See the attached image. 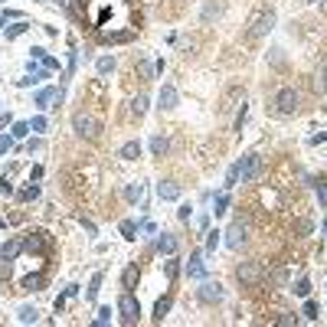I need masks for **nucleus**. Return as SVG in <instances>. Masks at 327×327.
I'll return each mask as SVG.
<instances>
[{"mask_svg": "<svg viewBox=\"0 0 327 327\" xmlns=\"http://www.w3.org/2000/svg\"><path fill=\"white\" fill-rule=\"evenodd\" d=\"M118 314H121V324H138L141 304L134 301V295H131V291H121V298H118Z\"/></svg>", "mask_w": 327, "mask_h": 327, "instance_id": "f257e3e1", "label": "nucleus"}, {"mask_svg": "<svg viewBox=\"0 0 327 327\" xmlns=\"http://www.w3.org/2000/svg\"><path fill=\"white\" fill-rule=\"evenodd\" d=\"M236 278H239L242 288H259L262 285V268L255 262H242L239 268H236Z\"/></svg>", "mask_w": 327, "mask_h": 327, "instance_id": "f03ea898", "label": "nucleus"}, {"mask_svg": "<svg viewBox=\"0 0 327 327\" xmlns=\"http://www.w3.org/2000/svg\"><path fill=\"white\" fill-rule=\"evenodd\" d=\"M223 295H226L223 285L213 281V278H203V285L197 288V298H200L203 304H219V301H223Z\"/></svg>", "mask_w": 327, "mask_h": 327, "instance_id": "7ed1b4c3", "label": "nucleus"}, {"mask_svg": "<svg viewBox=\"0 0 327 327\" xmlns=\"http://www.w3.org/2000/svg\"><path fill=\"white\" fill-rule=\"evenodd\" d=\"M72 128H75L79 138H99V131H102V125L92 118V114H85V111H79L72 118Z\"/></svg>", "mask_w": 327, "mask_h": 327, "instance_id": "20e7f679", "label": "nucleus"}, {"mask_svg": "<svg viewBox=\"0 0 327 327\" xmlns=\"http://www.w3.org/2000/svg\"><path fill=\"white\" fill-rule=\"evenodd\" d=\"M275 111L281 114V118H288V114L298 111V92L295 88H281V92L275 95Z\"/></svg>", "mask_w": 327, "mask_h": 327, "instance_id": "39448f33", "label": "nucleus"}, {"mask_svg": "<svg viewBox=\"0 0 327 327\" xmlns=\"http://www.w3.org/2000/svg\"><path fill=\"white\" fill-rule=\"evenodd\" d=\"M275 26V10H262L259 16L252 20V30H249V40H262L265 33Z\"/></svg>", "mask_w": 327, "mask_h": 327, "instance_id": "423d86ee", "label": "nucleus"}, {"mask_svg": "<svg viewBox=\"0 0 327 327\" xmlns=\"http://www.w3.org/2000/svg\"><path fill=\"white\" fill-rule=\"evenodd\" d=\"M262 170V157L259 154H245L242 161H239V177H242V183H252L255 177H259Z\"/></svg>", "mask_w": 327, "mask_h": 327, "instance_id": "0eeeda50", "label": "nucleus"}, {"mask_svg": "<svg viewBox=\"0 0 327 327\" xmlns=\"http://www.w3.org/2000/svg\"><path fill=\"white\" fill-rule=\"evenodd\" d=\"M245 233H249L245 219H236V223L229 226V233H226V245H229V249H239V245L245 242Z\"/></svg>", "mask_w": 327, "mask_h": 327, "instance_id": "6e6552de", "label": "nucleus"}, {"mask_svg": "<svg viewBox=\"0 0 327 327\" xmlns=\"http://www.w3.org/2000/svg\"><path fill=\"white\" fill-rule=\"evenodd\" d=\"M49 242H52L49 233H30V236L23 239V249H26V252H46Z\"/></svg>", "mask_w": 327, "mask_h": 327, "instance_id": "1a4fd4ad", "label": "nucleus"}, {"mask_svg": "<svg viewBox=\"0 0 327 327\" xmlns=\"http://www.w3.org/2000/svg\"><path fill=\"white\" fill-rule=\"evenodd\" d=\"M187 275L197 278V281L206 278V262H203V252H190V259H187Z\"/></svg>", "mask_w": 327, "mask_h": 327, "instance_id": "9d476101", "label": "nucleus"}, {"mask_svg": "<svg viewBox=\"0 0 327 327\" xmlns=\"http://www.w3.org/2000/svg\"><path fill=\"white\" fill-rule=\"evenodd\" d=\"M177 249H180V239H177L174 233H161V236H157V252H161V255H174Z\"/></svg>", "mask_w": 327, "mask_h": 327, "instance_id": "9b49d317", "label": "nucleus"}, {"mask_svg": "<svg viewBox=\"0 0 327 327\" xmlns=\"http://www.w3.org/2000/svg\"><path fill=\"white\" fill-rule=\"evenodd\" d=\"M20 252H23V239H7L4 245H0V259L4 262H13Z\"/></svg>", "mask_w": 327, "mask_h": 327, "instance_id": "f8f14e48", "label": "nucleus"}, {"mask_svg": "<svg viewBox=\"0 0 327 327\" xmlns=\"http://www.w3.org/2000/svg\"><path fill=\"white\" fill-rule=\"evenodd\" d=\"M157 197H161V200H180V183L161 180V183H157Z\"/></svg>", "mask_w": 327, "mask_h": 327, "instance_id": "ddd939ff", "label": "nucleus"}, {"mask_svg": "<svg viewBox=\"0 0 327 327\" xmlns=\"http://www.w3.org/2000/svg\"><path fill=\"white\" fill-rule=\"evenodd\" d=\"M157 102H161V111L177 108V88H174V85H164V88H161V99H157Z\"/></svg>", "mask_w": 327, "mask_h": 327, "instance_id": "4468645a", "label": "nucleus"}, {"mask_svg": "<svg viewBox=\"0 0 327 327\" xmlns=\"http://www.w3.org/2000/svg\"><path fill=\"white\" fill-rule=\"evenodd\" d=\"M59 95H63L59 88H40V92H36V99H33V102H36V108H49V102H56Z\"/></svg>", "mask_w": 327, "mask_h": 327, "instance_id": "2eb2a0df", "label": "nucleus"}, {"mask_svg": "<svg viewBox=\"0 0 327 327\" xmlns=\"http://www.w3.org/2000/svg\"><path fill=\"white\" fill-rule=\"evenodd\" d=\"M118 157H121V161H138V157H141V144H138V141H128V144H121Z\"/></svg>", "mask_w": 327, "mask_h": 327, "instance_id": "dca6fc26", "label": "nucleus"}, {"mask_svg": "<svg viewBox=\"0 0 327 327\" xmlns=\"http://www.w3.org/2000/svg\"><path fill=\"white\" fill-rule=\"evenodd\" d=\"M170 304H174V298H170V295H164L161 301L154 304V321H157V324H161L164 317H167V311H170Z\"/></svg>", "mask_w": 327, "mask_h": 327, "instance_id": "f3484780", "label": "nucleus"}, {"mask_svg": "<svg viewBox=\"0 0 327 327\" xmlns=\"http://www.w3.org/2000/svg\"><path fill=\"white\" fill-rule=\"evenodd\" d=\"M16 317H20V324H36L40 321V311L33 304H23L20 311H16Z\"/></svg>", "mask_w": 327, "mask_h": 327, "instance_id": "a211bd4d", "label": "nucleus"}, {"mask_svg": "<svg viewBox=\"0 0 327 327\" xmlns=\"http://www.w3.org/2000/svg\"><path fill=\"white\" fill-rule=\"evenodd\" d=\"M151 151H154V157H164L167 151H170V141L161 138V134H154V138H151Z\"/></svg>", "mask_w": 327, "mask_h": 327, "instance_id": "6ab92c4d", "label": "nucleus"}, {"mask_svg": "<svg viewBox=\"0 0 327 327\" xmlns=\"http://www.w3.org/2000/svg\"><path fill=\"white\" fill-rule=\"evenodd\" d=\"M121 285H125V291H131L138 285V265H128L125 268V275H121Z\"/></svg>", "mask_w": 327, "mask_h": 327, "instance_id": "aec40b11", "label": "nucleus"}, {"mask_svg": "<svg viewBox=\"0 0 327 327\" xmlns=\"http://www.w3.org/2000/svg\"><path fill=\"white\" fill-rule=\"evenodd\" d=\"M99 288H102V272H95L92 281H88V291H85L88 301H95V298H99Z\"/></svg>", "mask_w": 327, "mask_h": 327, "instance_id": "412c9836", "label": "nucleus"}, {"mask_svg": "<svg viewBox=\"0 0 327 327\" xmlns=\"http://www.w3.org/2000/svg\"><path fill=\"white\" fill-rule=\"evenodd\" d=\"M131 111H134V114H138V118H141V114H144V111H147V95H144V92H141V95H138V99H134V102H131Z\"/></svg>", "mask_w": 327, "mask_h": 327, "instance_id": "4be33fe9", "label": "nucleus"}, {"mask_svg": "<svg viewBox=\"0 0 327 327\" xmlns=\"http://www.w3.org/2000/svg\"><path fill=\"white\" fill-rule=\"evenodd\" d=\"M43 281H46L43 275H30V278L23 281V291H40V288H43Z\"/></svg>", "mask_w": 327, "mask_h": 327, "instance_id": "5701e85b", "label": "nucleus"}, {"mask_svg": "<svg viewBox=\"0 0 327 327\" xmlns=\"http://www.w3.org/2000/svg\"><path fill=\"white\" fill-rule=\"evenodd\" d=\"M226 206H229V193H219L216 203H213V213H216V216H223V213H226Z\"/></svg>", "mask_w": 327, "mask_h": 327, "instance_id": "b1692460", "label": "nucleus"}, {"mask_svg": "<svg viewBox=\"0 0 327 327\" xmlns=\"http://www.w3.org/2000/svg\"><path fill=\"white\" fill-rule=\"evenodd\" d=\"M99 72H102V75L114 72V59H111V56H102V59H99Z\"/></svg>", "mask_w": 327, "mask_h": 327, "instance_id": "393cba45", "label": "nucleus"}, {"mask_svg": "<svg viewBox=\"0 0 327 327\" xmlns=\"http://www.w3.org/2000/svg\"><path fill=\"white\" fill-rule=\"evenodd\" d=\"M219 10H223V7H219L216 0H213V4H206V7H203V20H213V16H219Z\"/></svg>", "mask_w": 327, "mask_h": 327, "instance_id": "a878e982", "label": "nucleus"}, {"mask_svg": "<svg viewBox=\"0 0 327 327\" xmlns=\"http://www.w3.org/2000/svg\"><path fill=\"white\" fill-rule=\"evenodd\" d=\"M295 295H298V298H307V295H311V281H307V278H301V281L295 285Z\"/></svg>", "mask_w": 327, "mask_h": 327, "instance_id": "bb28decb", "label": "nucleus"}, {"mask_svg": "<svg viewBox=\"0 0 327 327\" xmlns=\"http://www.w3.org/2000/svg\"><path fill=\"white\" fill-rule=\"evenodd\" d=\"M141 193H144V183H131V187L125 190L128 200H141Z\"/></svg>", "mask_w": 327, "mask_h": 327, "instance_id": "cd10ccee", "label": "nucleus"}, {"mask_svg": "<svg viewBox=\"0 0 327 327\" xmlns=\"http://www.w3.org/2000/svg\"><path fill=\"white\" fill-rule=\"evenodd\" d=\"M134 233H138V226L131 223V219H125V223H121V236H125V239H134Z\"/></svg>", "mask_w": 327, "mask_h": 327, "instance_id": "c85d7f7f", "label": "nucleus"}, {"mask_svg": "<svg viewBox=\"0 0 327 327\" xmlns=\"http://www.w3.org/2000/svg\"><path fill=\"white\" fill-rule=\"evenodd\" d=\"M26 30H30V26H26V23L20 20L16 26H10V30H7V40H16V36H20V33H26Z\"/></svg>", "mask_w": 327, "mask_h": 327, "instance_id": "c756f323", "label": "nucleus"}, {"mask_svg": "<svg viewBox=\"0 0 327 327\" xmlns=\"http://www.w3.org/2000/svg\"><path fill=\"white\" fill-rule=\"evenodd\" d=\"M30 134V121H16L13 125V138H26Z\"/></svg>", "mask_w": 327, "mask_h": 327, "instance_id": "7c9ffc66", "label": "nucleus"}, {"mask_svg": "<svg viewBox=\"0 0 327 327\" xmlns=\"http://www.w3.org/2000/svg\"><path fill=\"white\" fill-rule=\"evenodd\" d=\"M164 272H167V278H170V281H174L177 275H180V262H174V259H170V262H167V265H164Z\"/></svg>", "mask_w": 327, "mask_h": 327, "instance_id": "2f4dec72", "label": "nucleus"}, {"mask_svg": "<svg viewBox=\"0 0 327 327\" xmlns=\"http://www.w3.org/2000/svg\"><path fill=\"white\" fill-rule=\"evenodd\" d=\"M236 183H239V164L229 167V177H226V187H236Z\"/></svg>", "mask_w": 327, "mask_h": 327, "instance_id": "473e14b6", "label": "nucleus"}, {"mask_svg": "<svg viewBox=\"0 0 327 327\" xmlns=\"http://www.w3.org/2000/svg\"><path fill=\"white\" fill-rule=\"evenodd\" d=\"M216 245H219V233H206V249L203 252H216Z\"/></svg>", "mask_w": 327, "mask_h": 327, "instance_id": "72a5a7b5", "label": "nucleus"}, {"mask_svg": "<svg viewBox=\"0 0 327 327\" xmlns=\"http://www.w3.org/2000/svg\"><path fill=\"white\" fill-rule=\"evenodd\" d=\"M36 197H40V187H36V183H30V187L20 193V200H36Z\"/></svg>", "mask_w": 327, "mask_h": 327, "instance_id": "f704fd0d", "label": "nucleus"}, {"mask_svg": "<svg viewBox=\"0 0 327 327\" xmlns=\"http://www.w3.org/2000/svg\"><path fill=\"white\" fill-rule=\"evenodd\" d=\"M111 321V307H99V314H95V324H108Z\"/></svg>", "mask_w": 327, "mask_h": 327, "instance_id": "c9c22d12", "label": "nucleus"}, {"mask_svg": "<svg viewBox=\"0 0 327 327\" xmlns=\"http://www.w3.org/2000/svg\"><path fill=\"white\" fill-rule=\"evenodd\" d=\"M30 131H46V118H43V114H36V118L30 121Z\"/></svg>", "mask_w": 327, "mask_h": 327, "instance_id": "e433bc0d", "label": "nucleus"}, {"mask_svg": "<svg viewBox=\"0 0 327 327\" xmlns=\"http://www.w3.org/2000/svg\"><path fill=\"white\" fill-rule=\"evenodd\" d=\"M301 314L307 317V321H314V317H317V304H314V301H307V304H304V311H301Z\"/></svg>", "mask_w": 327, "mask_h": 327, "instance_id": "4c0bfd02", "label": "nucleus"}, {"mask_svg": "<svg viewBox=\"0 0 327 327\" xmlns=\"http://www.w3.org/2000/svg\"><path fill=\"white\" fill-rule=\"evenodd\" d=\"M317 200H321V206L327 209V180H321V187H317Z\"/></svg>", "mask_w": 327, "mask_h": 327, "instance_id": "58836bf2", "label": "nucleus"}, {"mask_svg": "<svg viewBox=\"0 0 327 327\" xmlns=\"http://www.w3.org/2000/svg\"><path fill=\"white\" fill-rule=\"evenodd\" d=\"M278 324H281V327H291V324H298V314H281V317H278Z\"/></svg>", "mask_w": 327, "mask_h": 327, "instance_id": "ea45409f", "label": "nucleus"}, {"mask_svg": "<svg viewBox=\"0 0 327 327\" xmlns=\"http://www.w3.org/2000/svg\"><path fill=\"white\" fill-rule=\"evenodd\" d=\"M141 233H144V236H154V233H157V226L151 223V219H144V223H141Z\"/></svg>", "mask_w": 327, "mask_h": 327, "instance_id": "a19ab883", "label": "nucleus"}, {"mask_svg": "<svg viewBox=\"0 0 327 327\" xmlns=\"http://www.w3.org/2000/svg\"><path fill=\"white\" fill-rule=\"evenodd\" d=\"M26 151H30V154H36V151H43V141H40V138H33L30 144H26Z\"/></svg>", "mask_w": 327, "mask_h": 327, "instance_id": "79ce46f5", "label": "nucleus"}, {"mask_svg": "<svg viewBox=\"0 0 327 327\" xmlns=\"http://www.w3.org/2000/svg\"><path fill=\"white\" fill-rule=\"evenodd\" d=\"M13 147V138H0V154H7Z\"/></svg>", "mask_w": 327, "mask_h": 327, "instance_id": "37998d69", "label": "nucleus"}, {"mask_svg": "<svg viewBox=\"0 0 327 327\" xmlns=\"http://www.w3.org/2000/svg\"><path fill=\"white\" fill-rule=\"evenodd\" d=\"M190 216H193V206H190V203H187V206H180V219H183V223H187Z\"/></svg>", "mask_w": 327, "mask_h": 327, "instance_id": "c03bdc74", "label": "nucleus"}, {"mask_svg": "<svg viewBox=\"0 0 327 327\" xmlns=\"http://www.w3.org/2000/svg\"><path fill=\"white\" fill-rule=\"evenodd\" d=\"M0 193H4V197H13V187L7 180H0Z\"/></svg>", "mask_w": 327, "mask_h": 327, "instance_id": "a18cd8bd", "label": "nucleus"}, {"mask_svg": "<svg viewBox=\"0 0 327 327\" xmlns=\"http://www.w3.org/2000/svg\"><path fill=\"white\" fill-rule=\"evenodd\" d=\"M43 66H46V69H59V63L52 56H43Z\"/></svg>", "mask_w": 327, "mask_h": 327, "instance_id": "49530a36", "label": "nucleus"}, {"mask_svg": "<svg viewBox=\"0 0 327 327\" xmlns=\"http://www.w3.org/2000/svg\"><path fill=\"white\" fill-rule=\"evenodd\" d=\"M321 141H327V131H321V134L314 138V144H321Z\"/></svg>", "mask_w": 327, "mask_h": 327, "instance_id": "de8ad7c7", "label": "nucleus"}, {"mask_svg": "<svg viewBox=\"0 0 327 327\" xmlns=\"http://www.w3.org/2000/svg\"><path fill=\"white\" fill-rule=\"evenodd\" d=\"M321 75H324V79H327V63H324V69H321Z\"/></svg>", "mask_w": 327, "mask_h": 327, "instance_id": "09e8293b", "label": "nucleus"}, {"mask_svg": "<svg viewBox=\"0 0 327 327\" xmlns=\"http://www.w3.org/2000/svg\"><path fill=\"white\" fill-rule=\"evenodd\" d=\"M4 23H7V20H4V16H0V26H4Z\"/></svg>", "mask_w": 327, "mask_h": 327, "instance_id": "8fccbe9b", "label": "nucleus"}, {"mask_svg": "<svg viewBox=\"0 0 327 327\" xmlns=\"http://www.w3.org/2000/svg\"><path fill=\"white\" fill-rule=\"evenodd\" d=\"M0 226H4V219H0Z\"/></svg>", "mask_w": 327, "mask_h": 327, "instance_id": "3c124183", "label": "nucleus"}]
</instances>
